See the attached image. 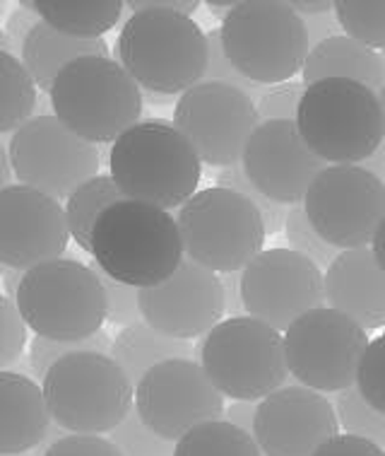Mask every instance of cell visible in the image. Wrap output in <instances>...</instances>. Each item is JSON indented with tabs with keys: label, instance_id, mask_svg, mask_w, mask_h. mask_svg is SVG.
I'll return each instance as SVG.
<instances>
[{
	"label": "cell",
	"instance_id": "cell-27",
	"mask_svg": "<svg viewBox=\"0 0 385 456\" xmlns=\"http://www.w3.org/2000/svg\"><path fill=\"white\" fill-rule=\"evenodd\" d=\"M125 196L118 189L111 175L92 176L77 191L66 200V217L70 227V237L84 251H92V230L101 217V213Z\"/></svg>",
	"mask_w": 385,
	"mask_h": 456
},
{
	"label": "cell",
	"instance_id": "cell-33",
	"mask_svg": "<svg viewBox=\"0 0 385 456\" xmlns=\"http://www.w3.org/2000/svg\"><path fill=\"white\" fill-rule=\"evenodd\" d=\"M285 232H287L289 240V249L299 251L301 256L311 258L313 264L323 265L325 271H328L333 261H335L342 251L333 247L330 241H325L318 234V230L313 227L309 216H306V210H303V203L299 206L289 208V217L287 224H285Z\"/></svg>",
	"mask_w": 385,
	"mask_h": 456
},
{
	"label": "cell",
	"instance_id": "cell-39",
	"mask_svg": "<svg viewBox=\"0 0 385 456\" xmlns=\"http://www.w3.org/2000/svg\"><path fill=\"white\" fill-rule=\"evenodd\" d=\"M303 92H306V85L292 83V80L262 92L261 100L255 102L261 121H296Z\"/></svg>",
	"mask_w": 385,
	"mask_h": 456
},
{
	"label": "cell",
	"instance_id": "cell-25",
	"mask_svg": "<svg viewBox=\"0 0 385 456\" xmlns=\"http://www.w3.org/2000/svg\"><path fill=\"white\" fill-rule=\"evenodd\" d=\"M196 353L197 350L190 346V340L164 336V333H159L145 322L121 329L116 333L114 346H111V357L124 367L135 387L159 362L190 360Z\"/></svg>",
	"mask_w": 385,
	"mask_h": 456
},
{
	"label": "cell",
	"instance_id": "cell-13",
	"mask_svg": "<svg viewBox=\"0 0 385 456\" xmlns=\"http://www.w3.org/2000/svg\"><path fill=\"white\" fill-rule=\"evenodd\" d=\"M303 210L340 251L371 247L385 217V186L359 165H328L303 199Z\"/></svg>",
	"mask_w": 385,
	"mask_h": 456
},
{
	"label": "cell",
	"instance_id": "cell-24",
	"mask_svg": "<svg viewBox=\"0 0 385 456\" xmlns=\"http://www.w3.org/2000/svg\"><path fill=\"white\" fill-rule=\"evenodd\" d=\"M87 56H108V44L104 39H77L58 32L46 22H39L32 32L27 34L22 44V63L32 73L36 87L51 92L56 77L66 70L73 61L87 59Z\"/></svg>",
	"mask_w": 385,
	"mask_h": 456
},
{
	"label": "cell",
	"instance_id": "cell-9",
	"mask_svg": "<svg viewBox=\"0 0 385 456\" xmlns=\"http://www.w3.org/2000/svg\"><path fill=\"white\" fill-rule=\"evenodd\" d=\"M51 418L75 435L114 432L131 415L135 384L111 355L75 353L58 360L42 382Z\"/></svg>",
	"mask_w": 385,
	"mask_h": 456
},
{
	"label": "cell",
	"instance_id": "cell-22",
	"mask_svg": "<svg viewBox=\"0 0 385 456\" xmlns=\"http://www.w3.org/2000/svg\"><path fill=\"white\" fill-rule=\"evenodd\" d=\"M51 411L39 384L27 374L0 372V454L39 449L51 432Z\"/></svg>",
	"mask_w": 385,
	"mask_h": 456
},
{
	"label": "cell",
	"instance_id": "cell-28",
	"mask_svg": "<svg viewBox=\"0 0 385 456\" xmlns=\"http://www.w3.org/2000/svg\"><path fill=\"white\" fill-rule=\"evenodd\" d=\"M36 107V83L20 59L0 51V133H15Z\"/></svg>",
	"mask_w": 385,
	"mask_h": 456
},
{
	"label": "cell",
	"instance_id": "cell-23",
	"mask_svg": "<svg viewBox=\"0 0 385 456\" xmlns=\"http://www.w3.org/2000/svg\"><path fill=\"white\" fill-rule=\"evenodd\" d=\"M301 75L303 85L344 77L378 92L385 85V63L378 51L364 46L347 34H333L325 42L313 46Z\"/></svg>",
	"mask_w": 385,
	"mask_h": 456
},
{
	"label": "cell",
	"instance_id": "cell-48",
	"mask_svg": "<svg viewBox=\"0 0 385 456\" xmlns=\"http://www.w3.org/2000/svg\"><path fill=\"white\" fill-rule=\"evenodd\" d=\"M296 15L301 17H318V15H330V10L335 8V3H328V0H318V3H306V0H299V3H289Z\"/></svg>",
	"mask_w": 385,
	"mask_h": 456
},
{
	"label": "cell",
	"instance_id": "cell-46",
	"mask_svg": "<svg viewBox=\"0 0 385 456\" xmlns=\"http://www.w3.org/2000/svg\"><path fill=\"white\" fill-rule=\"evenodd\" d=\"M224 295H227V312L231 316H246L244 299H241V273H224Z\"/></svg>",
	"mask_w": 385,
	"mask_h": 456
},
{
	"label": "cell",
	"instance_id": "cell-12",
	"mask_svg": "<svg viewBox=\"0 0 385 456\" xmlns=\"http://www.w3.org/2000/svg\"><path fill=\"white\" fill-rule=\"evenodd\" d=\"M8 152L17 182L56 200L70 199L101 165L99 145L80 138L53 114L29 118L12 133Z\"/></svg>",
	"mask_w": 385,
	"mask_h": 456
},
{
	"label": "cell",
	"instance_id": "cell-53",
	"mask_svg": "<svg viewBox=\"0 0 385 456\" xmlns=\"http://www.w3.org/2000/svg\"><path fill=\"white\" fill-rule=\"evenodd\" d=\"M234 5H237V3H229V0H221V3L220 0H207V10H210L213 15L221 17V20L229 15Z\"/></svg>",
	"mask_w": 385,
	"mask_h": 456
},
{
	"label": "cell",
	"instance_id": "cell-40",
	"mask_svg": "<svg viewBox=\"0 0 385 456\" xmlns=\"http://www.w3.org/2000/svg\"><path fill=\"white\" fill-rule=\"evenodd\" d=\"M0 329H3V338H0V367L10 370L15 365L27 340V322L20 314L15 299L3 297L0 299Z\"/></svg>",
	"mask_w": 385,
	"mask_h": 456
},
{
	"label": "cell",
	"instance_id": "cell-20",
	"mask_svg": "<svg viewBox=\"0 0 385 456\" xmlns=\"http://www.w3.org/2000/svg\"><path fill=\"white\" fill-rule=\"evenodd\" d=\"M340 435L335 403L320 391L287 384L258 403L253 437L262 456H313Z\"/></svg>",
	"mask_w": 385,
	"mask_h": 456
},
{
	"label": "cell",
	"instance_id": "cell-35",
	"mask_svg": "<svg viewBox=\"0 0 385 456\" xmlns=\"http://www.w3.org/2000/svg\"><path fill=\"white\" fill-rule=\"evenodd\" d=\"M108 440L124 452V456H176V442L159 437L140 420L138 411H131Z\"/></svg>",
	"mask_w": 385,
	"mask_h": 456
},
{
	"label": "cell",
	"instance_id": "cell-49",
	"mask_svg": "<svg viewBox=\"0 0 385 456\" xmlns=\"http://www.w3.org/2000/svg\"><path fill=\"white\" fill-rule=\"evenodd\" d=\"M359 167H364L369 175L376 176L378 182L385 186V142L376 150V152H373V155H371L369 159H366V162H361Z\"/></svg>",
	"mask_w": 385,
	"mask_h": 456
},
{
	"label": "cell",
	"instance_id": "cell-5",
	"mask_svg": "<svg viewBox=\"0 0 385 456\" xmlns=\"http://www.w3.org/2000/svg\"><path fill=\"white\" fill-rule=\"evenodd\" d=\"M220 34L231 66L258 85L289 83L311 53L306 20L279 0H241Z\"/></svg>",
	"mask_w": 385,
	"mask_h": 456
},
{
	"label": "cell",
	"instance_id": "cell-6",
	"mask_svg": "<svg viewBox=\"0 0 385 456\" xmlns=\"http://www.w3.org/2000/svg\"><path fill=\"white\" fill-rule=\"evenodd\" d=\"M53 117L84 141L114 145L142 121V92L118 61L87 56L73 61L49 92Z\"/></svg>",
	"mask_w": 385,
	"mask_h": 456
},
{
	"label": "cell",
	"instance_id": "cell-17",
	"mask_svg": "<svg viewBox=\"0 0 385 456\" xmlns=\"http://www.w3.org/2000/svg\"><path fill=\"white\" fill-rule=\"evenodd\" d=\"M70 227L66 208L25 183L0 189V264L29 271L66 254Z\"/></svg>",
	"mask_w": 385,
	"mask_h": 456
},
{
	"label": "cell",
	"instance_id": "cell-54",
	"mask_svg": "<svg viewBox=\"0 0 385 456\" xmlns=\"http://www.w3.org/2000/svg\"><path fill=\"white\" fill-rule=\"evenodd\" d=\"M378 102H381V109H383V135H385V85L378 90Z\"/></svg>",
	"mask_w": 385,
	"mask_h": 456
},
{
	"label": "cell",
	"instance_id": "cell-3",
	"mask_svg": "<svg viewBox=\"0 0 385 456\" xmlns=\"http://www.w3.org/2000/svg\"><path fill=\"white\" fill-rule=\"evenodd\" d=\"M118 63L152 94H183L203 83L207 34L193 17L169 10L131 12L116 42Z\"/></svg>",
	"mask_w": 385,
	"mask_h": 456
},
{
	"label": "cell",
	"instance_id": "cell-15",
	"mask_svg": "<svg viewBox=\"0 0 385 456\" xmlns=\"http://www.w3.org/2000/svg\"><path fill=\"white\" fill-rule=\"evenodd\" d=\"M135 411L149 430L179 442L186 432L227 413L224 396L196 360H166L135 387Z\"/></svg>",
	"mask_w": 385,
	"mask_h": 456
},
{
	"label": "cell",
	"instance_id": "cell-36",
	"mask_svg": "<svg viewBox=\"0 0 385 456\" xmlns=\"http://www.w3.org/2000/svg\"><path fill=\"white\" fill-rule=\"evenodd\" d=\"M357 389L371 408L385 415V333L371 340L361 357Z\"/></svg>",
	"mask_w": 385,
	"mask_h": 456
},
{
	"label": "cell",
	"instance_id": "cell-55",
	"mask_svg": "<svg viewBox=\"0 0 385 456\" xmlns=\"http://www.w3.org/2000/svg\"><path fill=\"white\" fill-rule=\"evenodd\" d=\"M10 456H44V449L39 447L36 452H25V454H10Z\"/></svg>",
	"mask_w": 385,
	"mask_h": 456
},
{
	"label": "cell",
	"instance_id": "cell-21",
	"mask_svg": "<svg viewBox=\"0 0 385 456\" xmlns=\"http://www.w3.org/2000/svg\"><path fill=\"white\" fill-rule=\"evenodd\" d=\"M325 302L366 331L385 329V271L371 247L347 249L333 261L325 271Z\"/></svg>",
	"mask_w": 385,
	"mask_h": 456
},
{
	"label": "cell",
	"instance_id": "cell-52",
	"mask_svg": "<svg viewBox=\"0 0 385 456\" xmlns=\"http://www.w3.org/2000/svg\"><path fill=\"white\" fill-rule=\"evenodd\" d=\"M0 169H3V186H10V179L15 175V169H12V162H10L8 145L0 150Z\"/></svg>",
	"mask_w": 385,
	"mask_h": 456
},
{
	"label": "cell",
	"instance_id": "cell-11",
	"mask_svg": "<svg viewBox=\"0 0 385 456\" xmlns=\"http://www.w3.org/2000/svg\"><path fill=\"white\" fill-rule=\"evenodd\" d=\"M369 343L366 329L352 316L333 307L311 309L285 331L289 374L320 394L352 389Z\"/></svg>",
	"mask_w": 385,
	"mask_h": 456
},
{
	"label": "cell",
	"instance_id": "cell-29",
	"mask_svg": "<svg viewBox=\"0 0 385 456\" xmlns=\"http://www.w3.org/2000/svg\"><path fill=\"white\" fill-rule=\"evenodd\" d=\"M176 456H262L251 432L229 420H210L176 442Z\"/></svg>",
	"mask_w": 385,
	"mask_h": 456
},
{
	"label": "cell",
	"instance_id": "cell-56",
	"mask_svg": "<svg viewBox=\"0 0 385 456\" xmlns=\"http://www.w3.org/2000/svg\"><path fill=\"white\" fill-rule=\"evenodd\" d=\"M381 56H383V63H385V51H383V53H381Z\"/></svg>",
	"mask_w": 385,
	"mask_h": 456
},
{
	"label": "cell",
	"instance_id": "cell-32",
	"mask_svg": "<svg viewBox=\"0 0 385 456\" xmlns=\"http://www.w3.org/2000/svg\"><path fill=\"white\" fill-rule=\"evenodd\" d=\"M335 411L340 418V428L347 435H357V437H364V440L385 449V415L378 413L376 408H371L361 398L357 387L337 394Z\"/></svg>",
	"mask_w": 385,
	"mask_h": 456
},
{
	"label": "cell",
	"instance_id": "cell-8",
	"mask_svg": "<svg viewBox=\"0 0 385 456\" xmlns=\"http://www.w3.org/2000/svg\"><path fill=\"white\" fill-rule=\"evenodd\" d=\"M15 305L36 336L53 340L90 338L108 316L99 275L75 258H56L25 271Z\"/></svg>",
	"mask_w": 385,
	"mask_h": 456
},
{
	"label": "cell",
	"instance_id": "cell-50",
	"mask_svg": "<svg viewBox=\"0 0 385 456\" xmlns=\"http://www.w3.org/2000/svg\"><path fill=\"white\" fill-rule=\"evenodd\" d=\"M371 251H373V256H376L378 265L385 271V217L383 223L378 224L376 234H373V241H371Z\"/></svg>",
	"mask_w": 385,
	"mask_h": 456
},
{
	"label": "cell",
	"instance_id": "cell-19",
	"mask_svg": "<svg viewBox=\"0 0 385 456\" xmlns=\"http://www.w3.org/2000/svg\"><path fill=\"white\" fill-rule=\"evenodd\" d=\"M244 172L255 189L282 206H299L328 167L303 142L296 121H262L246 142Z\"/></svg>",
	"mask_w": 385,
	"mask_h": 456
},
{
	"label": "cell",
	"instance_id": "cell-47",
	"mask_svg": "<svg viewBox=\"0 0 385 456\" xmlns=\"http://www.w3.org/2000/svg\"><path fill=\"white\" fill-rule=\"evenodd\" d=\"M306 20V29H309V39H311V49L316 44L325 42L328 37H333V27H330V15L318 17H303Z\"/></svg>",
	"mask_w": 385,
	"mask_h": 456
},
{
	"label": "cell",
	"instance_id": "cell-42",
	"mask_svg": "<svg viewBox=\"0 0 385 456\" xmlns=\"http://www.w3.org/2000/svg\"><path fill=\"white\" fill-rule=\"evenodd\" d=\"M313 456H385V449H381L373 442L340 432L333 440L320 444Z\"/></svg>",
	"mask_w": 385,
	"mask_h": 456
},
{
	"label": "cell",
	"instance_id": "cell-31",
	"mask_svg": "<svg viewBox=\"0 0 385 456\" xmlns=\"http://www.w3.org/2000/svg\"><path fill=\"white\" fill-rule=\"evenodd\" d=\"M111 346H114V340L108 338L107 331H99L84 340H53L34 336L32 346H29V367H32V372L44 382V377L49 374V370L56 365L58 360L75 355V353L111 355Z\"/></svg>",
	"mask_w": 385,
	"mask_h": 456
},
{
	"label": "cell",
	"instance_id": "cell-16",
	"mask_svg": "<svg viewBox=\"0 0 385 456\" xmlns=\"http://www.w3.org/2000/svg\"><path fill=\"white\" fill-rule=\"evenodd\" d=\"M241 299L248 316L287 331L299 316L325 302V273L294 249H262L241 271Z\"/></svg>",
	"mask_w": 385,
	"mask_h": 456
},
{
	"label": "cell",
	"instance_id": "cell-45",
	"mask_svg": "<svg viewBox=\"0 0 385 456\" xmlns=\"http://www.w3.org/2000/svg\"><path fill=\"white\" fill-rule=\"evenodd\" d=\"M255 413H258V403H255V401H231L224 415H227L229 423L238 425L241 430H246L253 435Z\"/></svg>",
	"mask_w": 385,
	"mask_h": 456
},
{
	"label": "cell",
	"instance_id": "cell-43",
	"mask_svg": "<svg viewBox=\"0 0 385 456\" xmlns=\"http://www.w3.org/2000/svg\"><path fill=\"white\" fill-rule=\"evenodd\" d=\"M39 22H42V17L34 12L32 5H29V3H22V5L10 15L8 25H5V37H8V39L12 37L17 44H25L27 34L32 32Z\"/></svg>",
	"mask_w": 385,
	"mask_h": 456
},
{
	"label": "cell",
	"instance_id": "cell-51",
	"mask_svg": "<svg viewBox=\"0 0 385 456\" xmlns=\"http://www.w3.org/2000/svg\"><path fill=\"white\" fill-rule=\"evenodd\" d=\"M3 275H5V290H8V297L17 299L20 282H22V275H25V271H17V268H5V265H3Z\"/></svg>",
	"mask_w": 385,
	"mask_h": 456
},
{
	"label": "cell",
	"instance_id": "cell-41",
	"mask_svg": "<svg viewBox=\"0 0 385 456\" xmlns=\"http://www.w3.org/2000/svg\"><path fill=\"white\" fill-rule=\"evenodd\" d=\"M44 456H124V452L101 435H63Z\"/></svg>",
	"mask_w": 385,
	"mask_h": 456
},
{
	"label": "cell",
	"instance_id": "cell-14",
	"mask_svg": "<svg viewBox=\"0 0 385 456\" xmlns=\"http://www.w3.org/2000/svg\"><path fill=\"white\" fill-rule=\"evenodd\" d=\"M173 124L196 148L203 165L221 169L241 162L246 142L262 121L253 97L246 92L203 80L180 94Z\"/></svg>",
	"mask_w": 385,
	"mask_h": 456
},
{
	"label": "cell",
	"instance_id": "cell-34",
	"mask_svg": "<svg viewBox=\"0 0 385 456\" xmlns=\"http://www.w3.org/2000/svg\"><path fill=\"white\" fill-rule=\"evenodd\" d=\"M214 182H217V186H221V189H231V191L244 193V196L261 210L268 232L275 234L279 232V230H285V224H287L289 217V206H282V203H275V200H270L268 196H262L253 183H251V179H248L246 172H244V165H241V162L231 167H221L220 172L214 175Z\"/></svg>",
	"mask_w": 385,
	"mask_h": 456
},
{
	"label": "cell",
	"instance_id": "cell-30",
	"mask_svg": "<svg viewBox=\"0 0 385 456\" xmlns=\"http://www.w3.org/2000/svg\"><path fill=\"white\" fill-rule=\"evenodd\" d=\"M335 20L347 37L385 51V0H335Z\"/></svg>",
	"mask_w": 385,
	"mask_h": 456
},
{
	"label": "cell",
	"instance_id": "cell-4",
	"mask_svg": "<svg viewBox=\"0 0 385 456\" xmlns=\"http://www.w3.org/2000/svg\"><path fill=\"white\" fill-rule=\"evenodd\" d=\"M296 128L303 142L333 165H361L385 141L378 92L344 77L306 85Z\"/></svg>",
	"mask_w": 385,
	"mask_h": 456
},
{
	"label": "cell",
	"instance_id": "cell-2",
	"mask_svg": "<svg viewBox=\"0 0 385 456\" xmlns=\"http://www.w3.org/2000/svg\"><path fill=\"white\" fill-rule=\"evenodd\" d=\"M108 175L128 200L173 210L197 193L203 162L173 121L142 118L111 145Z\"/></svg>",
	"mask_w": 385,
	"mask_h": 456
},
{
	"label": "cell",
	"instance_id": "cell-26",
	"mask_svg": "<svg viewBox=\"0 0 385 456\" xmlns=\"http://www.w3.org/2000/svg\"><path fill=\"white\" fill-rule=\"evenodd\" d=\"M34 12L58 32L77 39H101L121 20V0H34Z\"/></svg>",
	"mask_w": 385,
	"mask_h": 456
},
{
	"label": "cell",
	"instance_id": "cell-18",
	"mask_svg": "<svg viewBox=\"0 0 385 456\" xmlns=\"http://www.w3.org/2000/svg\"><path fill=\"white\" fill-rule=\"evenodd\" d=\"M140 314L145 324L172 338L207 336L227 314L224 282L214 271L186 258L169 281L140 290Z\"/></svg>",
	"mask_w": 385,
	"mask_h": 456
},
{
	"label": "cell",
	"instance_id": "cell-1",
	"mask_svg": "<svg viewBox=\"0 0 385 456\" xmlns=\"http://www.w3.org/2000/svg\"><path fill=\"white\" fill-rule=\"evenodd\" d=\"M90 254L108 278L138 290L162 285L186 261L176 217L128 199L101 213L92 230Z\"/></svg>",
	"mask_w": 385,
	"mask_h": 456
},
{
	"label": "cell",
	"instance_id": "cell-7",
	"mask_svg": "<svg viewBox=\"0 0 385 456\" xmlns=\"http://www.w3.org/2000/svg\"><path fill=\"white\" fill-rule=\"evenodd\" d=\"M196 355L207 379L231 401H262L289 377L285 336L248 314L220 322Z\"/></svg>",
	"mask_w": 385,
	"mask_h": 456
},
{
	"label": "cell",
	"instance_id": "cell-37",
	"mask_svg": "<svg viewBox=\"0 0 385 456\" xmlns=\"http://www.w3.org/2000/svg\"><path fill=\"white\" fill-rule=\"evenodd\" d=\"M92 271L99 275V281L107 290V305H108V322L116 326H132L142 322V314H140V290L138 288H131V285H124V282L108 278L101 268H99L94 261H92Z\"/></svg>",
	"mask_w": 385,
	"mask_h": 456
},
{
	"label": "cell",
	"instance_id": "cell-38",
	"mask_svg": "<svg viewBox=\"0 0 385 456\" xmlns=\"http://www.w3.org/2000/svg\"><path fill=\"white\" fill-rule=\"evenodd\" d=\"M207 46H210V63H207V73L205 80L210 83H224L231 85V87H238V90H244L248 97H253V102L261 100L262 85L251 83L248 77L238 73L237 68L231 66V61L227 59V53H224V46H221V34L220 29H213V32L207 34Z\"/></svg>",
	"mask_w": 385,
	"mask_h": 456
},
{
	"label": "cell",
	"instance_id": "cell-10",
	"mask_svg": "<svg viewBox=\"0 0 385 456\" xmlns=\"http://www.w3.org/2000/svg\"><path fill=\"white\" fill-rule=\"evenodd\" d=\"M186 258L214 273H241L262 251L265 220L244 193L210 186L176 213Z\"/></svg>",
	"mask_w": 385,
	"mask_h": 456
},
{
	"label": "cell",
	"instance_id": "cell-44",
	"mask_svg": "<svg viewBox=\"0 0 385 456\" xmlns=\"http://www.w3.org/2000/svg\"><path fill=\"white\" fill-rule=\"evenodd\" d=\"M125 8L131 12H142V10H169V12H180V15L193 17L200 3L197 0H128Z\"/></svg>",
	"mask_w": 385,
	"mask_h": 456
}]
</instances>
